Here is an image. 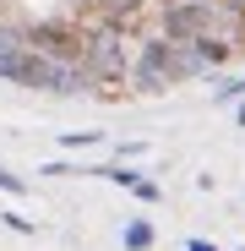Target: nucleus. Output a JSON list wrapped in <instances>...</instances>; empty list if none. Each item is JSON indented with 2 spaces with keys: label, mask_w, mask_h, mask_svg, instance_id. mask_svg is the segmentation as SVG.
Listing matches in <instances>:
<instances>
[{
  "label": "nucleus",
  "mask_w": 245,
  "mask_h": 251,
  "mask_svg": "<svg viewBox=\"0 0 245 251\" xmlns=\"http://www.w3.org/2000/svg\"><path fill=\"white\" fill-rule=\"evenodd\" d=\"M136 82V93H163V88H175L180 82V66H175V38H147L142 55L131 60L126 71Z\"/></svg>",
  "instance_id": "1"
},
{
  "label": "nucleus",
  "mask_w": 245,
  "mask_h": 251,
  "mask_svg": "<svg viewBox=\"0 0 245 251\" xmlns=\"http://www.w3.org/2000/svg\"><path fill=\"white\" fill-rule=\"evenodd\" d=\"M82 71H88L93 82H120L131 71V55H126V44H120L114 33H98V38L82 44Z\"/></svg>",
  "instance_id": "2"
},
{
  "label": "nucleus",
  "mask_w": 245,
  "mask_h": 251,
  "mask_svg": "<svg viewBox=\"0 0 245 251\" xmlns=\"http://www.w3.org/2000/svg\"><path fill=\"white\" fill-rule=\"evenodd\" d=\"M218 33V6L213 0H175L163 11V38H201Z\"/></svg>",
  "instance_id": "3"
},
{
  "label": "nucleus",
  "mask_w": 245,
  "mask_h": 251,
  "mask_svg": "<svg viewBox=\"0 0 245 251\" xmlns=\"http://www.w3.org/2000/svg\"><path fill=\"white\" fill-rule=\"evenodd\" d=\"M27 44L38 55H49V60H82V44H88V38H82L76 27H66V22H33Z\"/></svg>",
  "instance_id": "4"
},
{
  "label": "nucleus",
  "mask_w": 245,
  "mask_h": 251,
  "mask_svg": "<svg viewBox=\"0 0 245 251\" xmlns=\"http://www.w3.org/2000/svg\"><path fill=\"white\" fill-rule=\"evenodd\" d=\"M27 55H33L27 33L0 27V76H6V82H17V76H22V66H27Z\"/></svg>",
  "instance_id": "5"
},
{
  "label": "nucleus",
  "mask_w": 245,
  "mask_h": 251,
  "mask_svg": "<svg viewBox=\"0 0 245 251\" xmlns=\"http://www.w3.org/2000/svg\"><path fill=\"white\" fill-rule=\"evenodd\" d=\"M88 175H98V180H109V186H126V191H136V186L147 180L142 170H131L126 158H114V164H104V170H88Z\"/></svg>",
  "instance_id": "6"
},
{
  "label": "nucleus",
  "mask_w": 245,
  "mask_h": 251,
  "mask_svg": "<svg viewBox=\"0 0 245 251\" xmlns=\"http://www.w3.org/2000/svg\"><path fill=\"white\" fill-rule=\"evenodd\" d=\"M120 240H126V251H147L153 246V224L147 219H131L126 229H120Z\"/></svg>",
  "instance_id": "7"
},
{
  "label": "nucleus",
  "mask_w": 245,
  "mask_h": 251,
  "mask_svg": "<svg viewBox=\"0 0 245 251\" xmlns=\"http://www.w3.org/2000/svg\"><path fill=\"white\" fill-rule=\"evenodd\" d=\"M98 6L109 11V22H126V17H136V11H142V0H98Z\"/></svg>",
  "instance_id": "8"
},
{
  "label": "nucleus",
  "mask_w": 245,
  "mask_h": 251,
  "mask_svg": "<svg viewBox=\"0 0 245 251\" xmlns=\"http://www.w3.org/2000/svg\"><path fill=\"white\" fill-rule=\"evenodd\" d=\"M218 99H223V104L245 99V76H223V82H218Z\"/></svg>",
  "instance_id": "9"
},
{
  "label": "nucleus",
  "mask_w": 245,
  "mask_h": 251,
  "mask_svg": "<svg viewBox=\"0 0 245 251\" xmlns=\"http://www.w3.org/2000/svg\"><path fill=\"white\" fill-rule=\"evenodd\" d=\"M60 142L66 148H93V142H104V131H66Z\"/></svg>",
  "instance_id": "10"
},
{
  "label": "nucleus",
  "mask_w": 245,
  "mask_h": 251,
  "mask_svg": "<svg viewBox=\"0 0 245 251\" xmlns=\"http://www.w3.org/2000/svg\"><path fill=\"white\" fill-rule=\"evenodd\" d=\"M0 191H11V197H22V191H27V180H22V175H11V170H0Z\"/></svg>",
  "instance_id": "11"
},
{
  "label": "nucleus",
  "mask_w": 245,
  "mask_h": 251,
  "mask_svg": "<svg viewBox=\"0 0 245 251\" xmlns=\"http://www.w3.org/2000/svg\"><path fill=\"white\" fill-rule=\"evenodd\" d=\"M0 224L17 229V235H33V219H22V213H0Z\"/></svg>",
  "instance_id": "12"
},
{
  "label": "nucleus",
  "mask_w": 245,
  "mask_h": 251,
  "mask_svg": "<svg viewBox=\"0 0 245 251\" xmlns=\"http://www.w3.org/2000/svg\"><path fill=\"white\" fill-rule=\"evenodd\" d=\"M185 251H218V246H213V240H201V235H196V240H185Z\"/></svg>",
  "instance_id": "13"
},
{
  "label": "nucleus",
  "mask_w": 245,
  "mask_h": 251,
  "mask_svg": "<svg viewBox=\"0 0 245 251\" xmlns=\"http://www.w3.org/2000/svg\"><path fill=\"white\" fill-rule=\"evenodd\" d=\"M240 126H245V104H240Z\"/></svg>",
  "instance_id": "14"
}]
</instances>
